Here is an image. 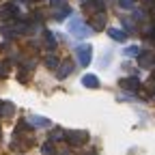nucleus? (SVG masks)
<instances>
[{
    "label": "nucleus",
    "instance_id": "nucleus-19",
    "mask_svg": "<svg viewBox=\"0 0 155 155\" xmlns=\"http://www.w3.org/2000/svg\"><path fill=\"white\" fill-rule=\"evenodd\" d=\"M71 13V9L69 7H65V9H58V11H54V19H58V22H63V19L67 17Z\"/></svg>",
    "mask_w": 155,
    "mask_h": 155
},
{
    "label": "nucleus",
    "instance_id": "nucleus-20",
    "mask_svg": "<svg viewBox=\"0 0 155 155\" xmlns=\"http://www.w3.org/2000/svg\"><path fill=\"white\" fill-rule=\"evenodd\" d=\"M41 153H43V155H56V149H54V142L50 140L48 144H43V147H41Z\"/></svg>",
    "mask_w": 155,
    "mask_h": 155
},
{
    "label": "nucleus",
    "instance_id": "nucleus-28",
    "mask_svg": "<svg viewBox=\"0 0 155 155\" xmlns=\"http://www.w3.org/2000/svg\"><path fill=\"white\" fill-rule=\"evenodd\" d=\"M61 155H71V153H61Z\"/></svg>",
    "mask_w": 155,
    "mask_h": 155
},
{
    "label": "nucleus",
    "instance_id": "nucleus-22",
    "mask_svg": "<svg viewBox=\"0 0 155 155\" xmlns=\"http://www.w3.org/2000/svg\"><path fill=\"white\" fill-rule=\"evenodd\" d=\"M45 67H48V69H56V67H58V58H56V56H48V58H45Z\"/></svg>",
    "mask_w": 155,
    "mask_h": 155
},
{
    "label": "nucleus",
    "instance_id": "nucleus-4",
    "mask_svg": "<svg viewBox=\"0 0 155 155\" xmlns=\"http://www.w3.org/2000/svg\"><path fill=\"white\" fill-rule=\"evenodd\" d=\"M106 9V0H86L82 5V11L88 13V15H95V13H101Z\"/></svg>",
    "mask_w": 155,
    "mask_h": 155
},
{
    "label": "nucleus",
    "instance_id": "nucleus-15",
    "mask_svg": "<svg viewBox=\"0 0 155 155\" xmlns=\"http://www.w3.org/2000/svg\"><path fill=\"white\" fill-rule=\"evenodd\" d=\"M65 136H67L65 129L56 127V129H52V134H50V140H52V142H61V140H65Z\"/></svg>",
    "mask_w": 155,
    "mask_h": 155
},
{
    "label": "nucleus",
    "instance_id": "nucleus-13",
    "mask_svg": "<svg viewBox=\"0 0 155 155\" xmlns=\"http://www.w3.org/2000/svg\"><path fill=\"white\" fill-rule=\"evenodd\" d=\"M13 61L11 58H7V61H0V78H7L9 73H11V69H13Z\"/></svg>",
    "mask_w": 155,
    "mask_h": 155
},
{
    "label": "nucleus",
    "instance_id": "nucleus-18",
    "mask_svg": "<svg viewBox=\"0 0 155 155\" xmlns=\"http://www.w3.org/2000/svg\"><path fill=\"white\" fill-rule=\"evenodd\" d=\"M43 41H45V48H48V50H54V48H56V37H54L52 32H48V30L43 32Z\"/></svg>",
    "mask_w": 155,
    "mask_h": 155
},
{
    "label": "nucleus",
    "instance_id": "nucleus-11",
    "mask_svg": "<svg viewBox=\"0 0 155 155\" xmlns=\"http://www.w3.org/2000/svg\"><path fill=\"white\" fill-rule=\"evenodd\" d=\"M82 84H84L86 88H99V78L93 75V73H86V75L82 78Z\"/></svg>",
    "mask_w": 155,
    "mask_h": 155
},
{
    "label": "nucleus",
    "instance_id": "nucleus-25",
    "mask_svg": "<svg viewBox=\"0 0 155 155\" xmlns=\"http://www.w3.org/2000/svg\"><path fill=\"white\" fill-rule=\"evenodd\" d=\"M82 155H97V151H95V149H91V151H86V153H82Z\"/></svg>",
    "mask_w": 155,
    "mask_h": 155
},
{
    "label": "nucleus",
    "instance_id": "nucleus-9",
    "mask_svg": "<svg viewBox=\"0 0 155 155\" xmlns=\"http://www.w3.org/2000/svg\"><path fill=\"white\" fill-rule=\"evenodd\" d=\"M71 71H73V63H71V61H65V63H61V67H58L56 78H58V80H65Z\"/></svg>",
    "mask_w": 155,
    "mask_h": 155
},
{
    "label": "nucleus",
    "instance_id": "nucleus-27",
    "mask_svg": "<svg viewBox=\"0 0 155 155\" xmlns=\"http://www.w3.org/2000/svg\"><path fill=\"white\" fill-rule=\"evenodd\" d=\"M153 41H155V28H153Z\"/></svg>",
    "mask_w": 155,
    "mask_h": 155
},
{
    "label": "nucleus",
    "instance_id": "nucleus-21",
    "mask_svg": "<svg viewBox=\"0 0 155 155\" xmlns=\"http://www.w3.org/2000/svg\"><path fill=\"white\" fill-rule=\"evenodd\" d=\"M50 5H52V9H54V11H58V9H65V7H69V5H67V0H50Z\"/></svg>",
    "mask_w": 155,
    "mask_h": 155
},
{
    "label": "nucleus",
    "instance_id": "nucleus-17",
    "mask_svg": "<svg viewBox=\"0 0 155 155\" xmlns=\"http://www.w3.org/2000/svg\"><path fill=\"white\" fill-rule=\"evenodd\" d=\"M30 123H32V127H50L52 125L45 116H30Z\"/></svg>",
    "mask_w": 155,
    "mask_h": 155
},
{
    "label": "nucleus",
    "instance_id": "nucleus-3",
    "mask_svg": "<svg viewBox=\"0 0 155 155\" xmlns=\"http://www.w3.org/2000/svg\"><path fill=\"white\" fill-rule=\"evenodd\" d=\"M65 140H67L71 147H82V144L88 140V131H84V129H71V131H67Z\"/></svg>",
    "mask_w": 155,
    "mask_h": 155
},
{
    "label": "nucleus",
    "instance_id": "nucleus-23",
    "mask_svg": "<svg viewBox=\"0 0 155 155\" xmlns=\"http://www.w3.org/2000/svg\"><path fill=\"white\" fill-rule=\"evenodd\" d=\"M127 58H131V56H138L140 54V50L138 48H136V45H129V48H125V52H123Z\"/></svg>",
    "mask_w": 155,
    "mask_h": 155
},
{
    "label": "nucleus",
    "instance_id": "nucleus-16",
    "mask_svg": "<svg viewBox=\"0 0 155 155\" xmlns=\"http://www.w3.org/2000/svg\"><path fill=\"white\" fill-rule=\"evenodd\" d=\"M30 75H32V69H30V67H22V69H19V73H17V80L22 82V84H26V82L30 80Z\"/></svg>",
    "mask_w": 155,
    "mask_h": 155
},
{
    "label": "nucleus",
    "instance_id": "nucleus-29",
    "mask_svg": "<svg viewBox=\"0 0 155 155\" xmlns=\"http://www.w3.org/2000/svg\"><path fill=\"white\" fill-rule=\"evenodd\" d=\"M0 136H2V129H0Z\"/></svg>",
    "mask_w": 155,
    "mask_h": 155
},
{
    "label": "nucleus",
    "instance_id": "nucleus-7",
    "mask_svg": "<svg viewBox=\"0 0 155 155\" xmlns=\"http://www.w3.org/2000/svg\"><path fill=\"white\" fill-rule=\"evenodd\" d=\"M138 65H140L142 69L153 67V65H155V54H153V52H140V54H138Z\"/></svg>",
    "mask_w": 155,
    "mask_h": 155
},
{
    "label": "nucleus",
    "instance_id": "nucleus-1",
    "mask_svg": "<svg viewBox=\"0 0 155 155\" xmlns=\"http://www.w3.org/2000/svg\"><path fill=\"white\" fill-rule=\"evenodd\" d=\"M28 24L26 22H19V19H15L13 24H2L0 26V32H2L7 39H11V37H17V35H24V32H28Z\"/></svg>",
    "mask_w": 155,
    "mask_h": 155
},
{
    "label": "nucleus",
    "instance_id": "nucleus-24",
    "mask_svg": "<svg viewBox=\"0 0 155 155\" xmlns=\"http://www.w3.org/2000/svg\"><path fill=\"white\" fill-rule=\"evenodd\" d=\"M134 5H136V0H119L121 9H134Z\"/></svg>",
    "mask_w": 155,
    "mask_h": 155
},
{
    "label": "nucleus",
    "instance_id": "nucleus-12",
    "mask_svg": "<svg viewBox=\"0 0 155 155\" xmlns=\"http://www.w3.org/2000/svg\"><path fill=\"white\" fill-rule=\"evenodd\" d=\"M13 114H15V106H13L11 101H5V106H2V114H0V119H2V121H9Z\"/></svg>",
    "mask_w": 155,
    "mask_h": 155
},
{
    "label": "nucleus",
    "instance_id": "nucleus-8",
    "mask_svg": "<svg viewBox=\"0 0 155 155\" xmlns=\"http://www.w3.org/2000/svg\"><path fill=\"white\" fill-rule=\"evenodd\" d=\"M91 28L93 30H104L106 28V15L104 13H95L91 17Z\"/></svg>",
    "mask_w": 155,
    "mask_h": 155
},
{
    "label": "nucleus",
    "instance_id": "nucleus-26",
    "mask_svg": "<svg viewBox=\"0 0 155 155\" xmlns=\"http://www.w3.org/2000/svg\"><path fill=\"white\" fill-rule=\"evenodd\" d=\"M2 106H5V101H2V99H0V114H2Z\"/></svg>",
    "mask_w": 155,
    "mask_h": 155
},
{
    "label": "nucleus",
    "instance_id": "nucleus-14",
    "mask_svg": "<svg viewBox=\"0 0 155 155\" xmlns=\"http://www.w3.org/2000/svg\"><path fill=\"white\" fill-rule=\"evenodd\" d=\"M108 35L114 39V41H121V43L127 39V32H125V30H121V28H110V30H108Z\"/></svg>",
    "mask_w": 155,
    "mask_h": 155
},
{
    "label": "nucleus",
    "instance_id": "nucleus-5",
    "mask_svg": "<svg viewBox=\"0 0 155 155\" xmlns=\"http://www.w3.org/2000/svg\"><path fill=\"white\" fill-rule=\"evenodd\" d=\"M19 11L15 5H2L0 7V22H11V19H17Z\"/></svg>",
    "mask_w": 155,
    "mask_h": 155
},
{
    "label": "nucleus",
    "instance_id": "nucleus-6",
    "mask_svg": "<svg viewBox=\"0 0 155 155\" xmlns=\"http://www.w3.org/2000/svg\"><path fill=\"white\" fill-rule=\"evenodd\" d=\"M75 54H78V61H80V65H82V67H88L91 58H93V48H91V45H80V48L75 50Z\"/></svg>",
    "mask_w": 155,
    "mask_h": 155
},
{
    "label": "nucleus",
    "instance_id": "nucleus-2",
    "mask_svg": "<svg viewBox=\"0 0 155 155\" xmlns=\"http://www.w3.org/2000/svg\"><path fill=\"white\" fill-rule=\"evenodd\" d=\"M91 26H86L82 19H71L69 22V32L73 35V37H78V39H84V37H88L91 35Z\"/></svg>",
    "mask_w": 155,
    "mask_h": 155
},
{
    "label": "nucleus",
    "instance_id": "nucleus-10",
    "mask_svg": "<svg viewBox=\"0 0 155 155\" xmlns=\"http://www.w3.org/2000/svg\"><path fill=\"white\" fill-rule=\"evenodd\" d=\"M121 88H125V91H138L140 88V80H138V78H125V80H121Z\"/></svg>",
    "mask_w": 155,
    "mask_h": 155
}]
</instances>
